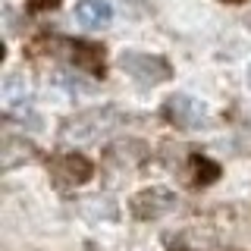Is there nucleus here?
Instances as JSON below:
<instances>
[{"instance_id":"obj_11","label":"nucleus","mask_w":251,"mask_h":251,"mask_svg":"<svg viewBox=\"0 0 251 251\" xmlns=\"http://www.w3.org/2000/svg\"><path fill=\"white\" fill-rule=\"evenodd\" d=\"M248 85H251V69H248Z\"/></svg>"},{"instance_id":"obj_6","label":"nucleus","mask_w":251,"mask_h":251,"mask_svg":"<svg viewBox=\"0 0 251 251\" xmlns=\"http://www.w3.org/2000/svg\"><path fill=\"white\" fill-rule=\"evenodd\" d=\"M75 19L85 28H104L113 19V6L110 0H78L75 3Z\"/></svg>"},{"instance_id":"obj_10","label":"nucleus","mask_w":251,"mask_h":251,"mask_svg":"<svg viewBox=\"0 0 251 251\" xmlns=\"http://www.w3.org/2000/svg\"><path fill=\"white\" fill-rule=\"evenodd\" d=\"M47 6H57V0H31V10H47Z\"/></svg>"},{"instance_id":"obj_3","label":"nucleus","mask_w":251,"mask_h":251,"mask_svg":"<svg viewBox=\"0 0 251 251\" xmlns=\"http://www.w3.org/2000/svg\"><path fill=\"white\" fill-rule=\"evenodd\" d=\"M167 120L179 129H204L207 123V110H204L201 100H195L192 94H170L167 107H163Z\"/></svg>"},{"instance_id":"obj_9","label":"nucleus","mask_w":251,"mask_h":251,"mask_svg":"<svg viewBox=\"0 0 251 251\" xmlns=\"http://www.w3.org/2000/svg\"><path fill=\"white\" fill-rule=\"evenodd\" d=\"M31 157H35V148H31L25 138H13V135L3 138V151H0L3 170H13V167H19V163L31 160Z\"/></svg>"},{"instance_id":"obj_7","label":"nucleus","mask_w":251,"mask_h":251,"mask_svg":"<svg viewBox=\"0 0 251 251\" xmlns=\"http://www.w3.org/2000/svg\"><path fill=\"white\" fill-rule=\"evenodd\" d=\"M28 78L25 75H19V73H10L3 78V107H6V113H16L19 107H25L28 104Z\"/></svg>"},{"instance_id":"obj_2","label":"nucleus","mask_w":251,"mask_h":251,"mask_svg":"<svg viewBox=\"0 0 251 251\" xmlns=\"http://www.w3.org/2000/svg\"><path fill=\"white\" fill-rule=\"evenodd\" d=\"M116 113L110 107H94V110H85V113H75L73 120H66L63 126V141H75V145H82V141H91L98 138L100 132H107L110 126H113Z\"/></svg>"},{"instance_id":"obj_8","label":"nucleus","mask_w":251,"mask_h":251,"mask_svg":"<svg viewBox=\"0 0 251 251\" xmlns=\"http://www.w3.org/2000/svg\"><path fill=\"white\" fill-rule=\"evenodd\" d=\"M66 50H69V60L78 69H88V73H100L104 69V57H100L98 47L82 44V41H66Z\"/></svg>"},{"instance_id":"obj_12","label":"nucleus","mask_w":251,"mask_h":251,"mask_svg":"<svg viewBox=\"0 0 251 251\" xmlns=\"http://www.w3.org/2000/svg\"><path fill=\"white\" fill-rule=\"evenodd\" d=\"M232 3H235V0H232Z\"/></svg>"},{"instance_id":"obj_1","label":"nucleus","mask_w":251,"mask_h":251,"mask_svg":"<svg viewBox=\"0 0 251 251\" xmlns=\"http://www.w3.org/2000/svg\"><path fill=\"white\" fill-rule=\"evenodd\" d=\"M120 69L135 85H145V88L160 85V82H167V78H170L167 60L157 57V53H141V50H123L120 53Z\"/></svg>"},{"instance_id":"obj_4","label":"nucleus","mask_w":251,"mask_h":251,"mask_svg":"<svg viewBox=\"0 0 251 251\" xmlns=\"http://www.w3.org/2000/svg\"><path fill=\"white\" fill-rule=\"evenodd\" d=\"M176 207V195L170 192V188H145V192H138L135 198H132V214L138 220H160L167 217L170 210Z\"/></svg>"},{"instance_id":"obj_5","label":"nucleus","mask_w":251,"mask_h":251,"mask_svg":"<svg viewBox=\"0 0 251 251\" xmlns=\"http://www.w3.org/2000/svg\"><path fill=\"white\" fill-rule=\"evenodd\" d=\"M53 170V179H57V185L63 188H73V185H82L91 179V160L82 154H60L57 160L50 163Z\"/></svg>"}]
</instances>
